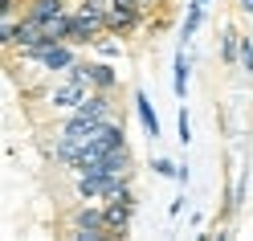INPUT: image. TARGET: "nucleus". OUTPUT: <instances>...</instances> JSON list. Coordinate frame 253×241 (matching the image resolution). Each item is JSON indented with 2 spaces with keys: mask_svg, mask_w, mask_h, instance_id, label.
<instances>
[{
  "mask_svg": "<svg viewBox=\"0 0 253 241\" xmlns=\"http://www.w3.org/2000/svg\"><path fill=\"white\" fill-rule=\"evenodd\" d=\"M74 237H78V241H102V237H110L102 200H98V204H82V208L74 213Z\"/></svg>",
  "mask_w": 253,
  "mask_h": 241,
  "instance_id": "1",
  "label": "nucleus"
},
{
  "mask_svg": "<svg viewBox=\"0 0 253 241\" xmlns=\"http://www.w3.org/2000/svg\"><path fill=\"white\" fill-rule=\"evenodd\" d=\"M106 208V229L110 237H123L131 229V217H135V192H126V196H115V200H102Z\"/></svg>",
  "mask_w": 253,
  "mask_h": 241,
  "instance_id": "2",
  "label": "nucleus"
},
{
  "mask_svg": "<svg viewBox=\"0 0 253 241\" xmlns=\"http://www.w3.org/2000/svg\"><path fill=\"white\" fill-rule=\"evenodd\" d=\"M74 115H82V119H90V123L119 119V115H115V90H90L86 98H82V106L74 110Z\"/></svg>",
  "mask_w": 253,
  "mask_h": 241,
  "instance_id": "3",
  "label": "nucleus"
},
{
  "mask_svg": "<svg viewBox=\"0 0 253 241\" xmlns=\"http://www.w3.org/2000/svg\"><path fill=\"white\" fill-rule=\"evenodd\" d=\"M90 94V86H82V82H74V78H61V82L49 90V106H57V110H74L82 106V98Z\"/></svg>",
  "mask_w": 253,
  "mask_h": 241,
  "instance_id": "4",
  "label": "nucleus"
},
{
  "mask_svg": "<svg viewBox=\"0 0 253 241\" xmlns=\"http://www.w3.org/2000/svg\"><path fill=\"white\" fill-rule=\"evenodd\" d=\"M37 66H45V70H49V74H57V78H61V74H70V70L78 66L74 41H57L49 53H41V61H37Z\"/></svg>",
  "mask_w": 253,
  "mask_h": 241,
  "instance_id": "5",
  "label": "nucleus"
},
{
  "mask_svg": "<svg viewBox=\"0 0 253 241\" xmlns=\"http://www.w3.org/2000/svg\"><path fill=\"white\" fill-rule=\"evenodd\" d=\"M86 82L90 90H119V74L110 61H86Z\"/></svg>",
  "mask_w": 253,
  "mask_h": 241,
  "instance_id": "6",
  "label": "nucleus"
},
{
  "mask_svg": "<svg viewBox=\"0 0 253 241\" xmlns=\"http://www.w3.org/2000/svg\"><path fill=\"white\" fill-rule=\"evenodd\" d=\"M139 25H143V12H126V8H110L106 12V33H115V37L135 33Z\"/></svg>",
  "mask_w": 253,
  "mask_h": 241,
  "instance_id": "7",
  "label": "nucleus"
},
{
  "mask_svg": "<svg viewBox=\"0 0 253 241\" xmlns=\"http://www.w3.org/2000/svg\"><path fill=\"white\" fill-rule=\"evenodd\" d=\"M171 86H176V98H188V78H192V53H188V45L176 49V61H171Z\"/></svg>",
  "mask_w": 253,
  "mask_h": 241,
  "instance_id": "8",
  "label": "nucleus"
},
{
  "mask_svg": "<svg viewBox=\"0 0 253 241\" xmlns=\"http://www.w3.org/2000/svg\"><path fill=\"white\" fill-rule=\"evenodd\" d=\"M66 8H70V0H29V4H25V12H29L33 21H41V25H49V21L61 17Z\"/></svg>",
  "mask_w": 253,
  "mask_h": 241,
  "instance_id": "9",
  "label": "nucleus"
},
{
  "mask_svg": "<svg viewBox=\"0 0 253 241\" xmlns=\"http://www.w3.org/2000/svg\"><path fill=\"white\" fill-rule=\"evenodd\" d=\"M135 110H139V123H143L147 139H160V119H155V106L147 98V90H135Z\"/></svg>",
  "mask_w": 253,
  "mask_h": 241,
  "instance_id": "10",
  "label": "nucleus"
},
{
  "mask_svg": "<svg viewBox=\"0 0 253 241\" xmlns=\"http://www.w3.org/2000/svg\"><path fill=\"white\" fill-rule=\"evenodd\" d=\"M200 21H204V0H192V8H188V17H184V29H180V45H192Z\"/></svg>",
  "mask_w": 253,
  "mask_h": 241,
  "instance_id": "11",
  "label": "nucleus"
},
{
  "mask_svg": "<svg viewBox=\"0 0 253 241\" xmlns=\"http://www.w3.org/2000/svg\"><path fill=\"white\" fill-rule=\"evenodd\" d=\"M220 61H225V66H237V61H241V37H237L233 29L220 33Z\"/></svg>",
  "mask_w": 253,
  "mask_h": 241,
  "instance_id": "12",
  "label": "nucleus"
},
{
  "mask_svg": "<svg viewBox=\"0 0 253 241\" xmlns=\"http://www.w3.org/2000/svg\"><path fill=\"white\" fill-rule=\"evenodd\" d=\"M0 41H4L8 49H12V41H17V21H12V17H4V21H0Z\"/></svg>",
  "mask_w": 253,
  "mask_h": 241,
  "instance_id": "13",
  "label": "nucleus"
},
{
  "mask_svg": "<svg viewBox=\"0 0 253 241\" xmlns=\"http://www.w3.org/2000/svg\"><path fill=\"white\" fill-rule=\"evenodd\" d=\"M151 172H160V176H176V172H180V164H171V159L155 155V159H151Z\"/></svg>",
  "mask_w": 253,
  "mask_h": 241,
  "instance_id": "14",
  "label": "nucleus"
},
{
  "mask_svg": "<svg viewBox=\"0 0 253 241\" xmlns=\"http://www.w3.org/2000/svg\"><path fill=\"white\" fill-rule=\"evenodd\" d=\"M241 70L253 74V41L249 37H241Z\"/></svg>",
  "mask_w": 253,
  "mask_h": 241,
  "instance_id": "15",
  "label": "nucleus"
},
{
  "mask_svg": "<svg viewBox=\"0 0 253 241\" xmlns=\"http://www.w3.org/2000/svg\"><path fill=\"white\" fill-rule=\"evenodd\" d=\"M176 127H180V143H192V123H188V110L184 106H180V123Z\"/></svg>",
  "mask_w": 253,
  "mask_h": 241,
  "instance_id": "16",
  "label": "nucleus"
},
{
  "mask_svg": "<svg viewBox=\"0 0 253 241\" xmlns=\"http://www.w3.org/2000/svg\"><path fill=\"white\" fill-rule=\"evenodd\" d=\"M184 204H188V200H184V196H176V200H171V208H168V217H171V221H176V217L184 213Z\"/></svg>",
  "mask_w": 253,
  "mask_h": 241,
  "instance_id": "17",
  "label": "nucleus"
},
{
  "mask_svg": "<svg viewBox=\"0 0 253 241\" xmlns=\"http://www.w3.org/2000/svg\"><path fill=\"white\" fill-rule=\"evenodd\" d=\"M241 8H245V12H249V17H253V0H241Z\"/></svg>",
  "mask_w": 253,
  "mask_h": 241,
  "instance_id": "18",
  "label": "nucleus"
}]
</instances>
